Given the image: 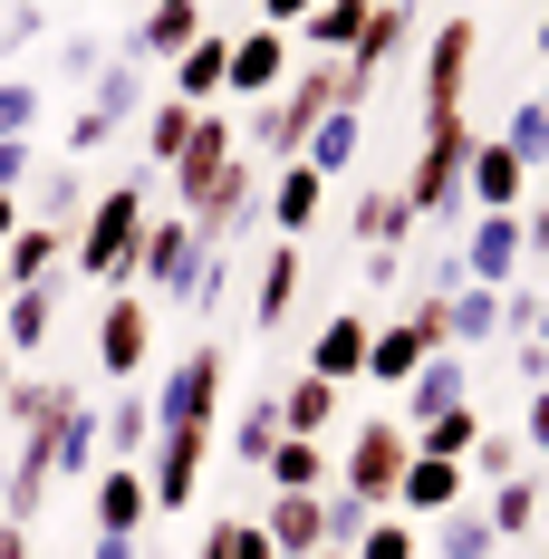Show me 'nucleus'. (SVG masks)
<instances>
[{
  "instance_id": "18",
  "label": "nucleus",
  "mask_w": 549,
  "mask_h": 559,
  "mask_svg": "<svg viewBox=\"0 0 549 559\" xmlns=\"http://www.w3.org/2000/svg\"><path fill=\"white\" fill-rule=\"evenodd\" d=\"M193 39H203V0H155V10H145V20H135V39H126V58H183L193 49Z\"/></svg>"
},
{
  "instance_id": "48",
  "label": "nucleus",
  "mask_w": 549,
  "mask_h": 559,
  "mask_svg": "<svg viewBox=\"0 0 549 559\" xmlns=\"http://www.w3.org/2000/svg\"><path fill=\"white\" fill-rule=\"evenodd\" d=\"M309 10H319V0H261V20H271V29H299Z\"/></svg>"
},
{
  "instance_id": "12",
  "label": "nucleus",
  "mask_w": 549,
  "mask_h": 559,
  "mask_svg": "<svg viewBox=\"0 0 549 559\" xmlns=\"http://www.w3.org/2000/svg\"><path fill=\"white\" fill-rule=\"evenodd\" d=\"M463 483H473V463H443V453H405V473H395V511H405V521H434V511L463 502Z\"/></svg>"
},
{
  "instance_id": "27",
  "label": "nucleus",
  "mask_w": 549,
  "mask_h": 559,
  "mask_svg": "<svg viewBox=\"0 0 549 559\" xmlns=\"http://www.w3.org/2000/svg\"><path fill=\"white\" fill-rule=\"evenodd\" d=\"M405 435H415V453H443V463H473V444H482V405L463 395V405H443V415L405 425Z\"/></svg>"
},
{
  "instance_id": "16",
  "label": "nucleus",
  "mask_w": 549,
  "mask_h": 559,
  "mask_svg": "<svg viewBox=\"0 0 549 559\" xmlns=\"http://www.w3.org/2000/svg\"><path fill=\"white\" fill-rule=\"evenodd\" d=\"M165 97H183V107H213V97H231V39H222V29H203L193 49L174 58Z\"/></svg>"
},
{
  "instance_id": "14",
  "label": "nucleus",
  "mask_w": 549,
  "mask_h": 559,
  "mask_svg": "<svg viewBox=\"0 0 549 559\" xmlns=\"http://www.w3.org/2000/svg\"><path fill=\"white\" fill-rule=\"evenodd\" d=\"M279 87H289V29L251 20L231 39V97H279Z\"/></svg>"
},
{
  "instance_id": "36",
  "label": "nucleus",
  "mask_w": 549,
  "mask_h": 559,
  "mask_svg": "<svg viewBox=\"0 0 549 559\" xmlns=\"http://www.w3.org/2000/svg\"><path fill=\"white\" fill-rule=\"evenodd\" d=\"M443 309H453V347H482V337L501 329V289H473V280H463Z\"/></svg>"
},
{
  "instance_id": "58",
  "label": "nucleus",
  "mask_w": 549,
  "mask_h": 559,
  "mask_svg": "<svg viewBox=\"0 0 549 559\" xmlns=\"http://www.w3.org/2000/svg\"><path fill=\"white\" fill-rule=\"evenodd\" d=\"M540 116H549V87H540Z\"/></svg>"
},
{
  "instance_id": "40",
  "label": "nucleus",
  "mask_w": 549,
  "mask_h": 559,
  "mask_svg": "<svg viewBox=\"0 0 549 559\" xmlns=\"http://www.w3.org/2000/svg\"><path fill=\"white\" fill-rule=\"evenodd\" d=\"M271 444H279V395H261V405L231 415V453L241 463H271Z\"/></svg>"
},
{
  "instance_id": "20",
  "label": "nucleus",
  "mask_w": 549,
  "mask_h": 559,
  "mask_svg": "<svg viewBox=\"0 0 549 559\" xmlns=\"http://www.w3.org/2000/svg\"><path fill=\"white\" fill-rule=\"evenodd\" d=\"M58 271H68V231H58V223H20L10 241H0V280H10V289L58 280Z\"/></svg>"
},
{
  "instance_id": "50",
  "label": "nucleus",
  "mask_w": 549,
  "mask_h": 559,
  "mask_svg": "<svg viewBox=\"0 0 549 559\" xmlns=\"http://www.w3.org/2000/svg\"><path fill=\"white\" fill-rule=\"evenodd\" d=\"M0 559H39L29 550V521H0Z\"/></svg>"
},
{
  "instance_id": "30",
  "label": "nucleus",
  "mask_w": 549,
  "mask_h": 559,
  "mask_svg": "<svg viewBox=\"0 0 549 559\" xmlns=\"http://www.w3.org/2000/svg\"><path fill=\"white\" fill-rule=\"evenodd\" d=\"M299 165H309V174H347V165H357V107H329V116H319L309 145H299Z\"/></svg>"
},
{
  "instance_id": "42",
  "label": "nucleus",
  "mask_w": 549,
  "mask_h": 559,
  "mask_svg": "<svg viewBox=\"0 0 549 559\" xmlns=\"http://www.w3.org/2000/svg\"><path fill=\"white\" fill-rule=\"evenodd\" d=\"M87 203H97V193H87L77 174H49V183H39V223H58V231H77V213H87Z\"/></svg>"
},
{
  "instance_id": "4",
  "label": "nucleus",
  "mask_w": 549,
  "mask_h": 559,
  "mask_svg": "<svg viewBox=\"0 0 549 559\" xmlns=\"http://www.w3.org/2000/svg\"><path fill=\"white\" fill-rule=\"evenodd\" d=\"M405 453H415V435H405L395 415H367L357 444H347V463H337V492H357L367 511H395V473H405Z\"/></svg>"
},
{
  "instance_id": "24",
  "label": "nucleus",
  "mask_w": 549,
  "mask_h": 559,
  "mask_svg": "<svg viewBox=\"0 0 549 559\" xmlns=\"http://www.w3.org/2000/svg\"><path fill=\"white\" fill-rule=\"evenodd\" d=\"M97 444H107L116 463H135V453L155 444V395H135V386L107 395V405H97Z\"/></svg>"
},
{
  "instance_id": "1",
  "label": "nucleus",
  "mask_w": 549,
  "mask_h": 559,
  "mask_svg": "<svg viewBox=\"0 0 549 559\" xmlns=\"http://www.w3.org/2000/svg\"><path fill=\"white\" fill-rule=\"evenodd\" d=\"M145 223H155V193H145V183H107V193L77 213V231H68V271L77 280H135Z\"/></svg>"
},
{
  "instance_id": "3",
  "label": "nucleus",
  "mask_w": 549,
  "mask_h": 559,
  "mask_svg": "<svg viewBox=\"0 0 549 559\" xmlns=\"http://www.w3.org/2000/svg\"><path fill=\"white\" fill-rule=\"evenodd\" d=\"M135 116H145V58H107V68H97V97H87V107H77V126H68V155L87 165V155H97V145H116Z\"/></svg>"
},
{
  "instance_id": "2",
  "label": "nucleus",
  "mask_w": 549,
  "mask_h": 559,
  "mask_svg": "<svg viewBox=\"0 0 549 559\" xmlns=\"http://www.w3.org/2000/svg\"><path fill=\"white\" fill-rule=\"evenodd\" d=\"M463 165H473V126H463V116H425L415 174L395 183V193L415 203V223H425V213H453V203H463Z\"/></svg>"
},
{
  "instance_id": "52",
  "label": "nucleus",
  "mask_w": 549,
  "mask_h": 559,
  "mask_svg": "<svg viewBox=\"0 0 549 559\" xmlns=\"http://www.w3.org/2000/svg\"><path fill=\"white\" fill-rule=\"evenodd\" d=\"M530 444H540V453H549V386H540V395H530Z\"/></svg>"
},
{
  "instance_id": "33",
  "label": "nucleus",
  "mask_w": 549,
  "mask_h": 559,
  "mask_svg": "<svg viewBox=\"0 0 549 559\" xmlns=\"http://www.w3.org/2000/svg\"><path fill=\"white\" fill-rule=\"evenodd\" d=\"M261 473H271V492H319V483H329V453H319V444H299V435H279Z\"/></svg>"
},
{
  "instance_id": "46",
  "label": "nucleus",
  "mask_w": 549,
  "mask_h": 559,
  "mask_svg": "<svg viewBox=\"0 0 549 559\" xmlns=\"http://www.w3.org/2000/svg\"><path fill=\"white\" fill-rule=\"evenodd\" d=\"M473 463H482L492 483H511V473H521V444H501V435H482V444H473Z\"/></svg>"
},
{
  "instance_id": "10",
  "label": "nucleus",
  "mask_w": 549,
  "mask_h": 559,
  "mask_svg": "<svg viewBox=\"0 0 549 559\" xmlns=\"http://www.w3.org/2000/svg\"><path fill=\"white\" fill-rule=\"evenodd\" d=\"M473 58H482V29H473V20H443L434 49H425V116H463Z\"/></svg>"
},
{
  "instance_id": "23",
  "label": "nucleus",
  "mask_w": 549,
  "mask_h": 559,
  "mask_svg": "<svg viewBox=\"0 0 549 559\" xmlns=\"http://www.w3.org/2000/svg\"><path fill=\"white\" fill-rule=\"evenodd\" d=\"M463 395H473V377H463V357L443 347V357H425V367H415V386H405V405H395V425H425V415L463 405Z\"/></svg>"
},
{
  "instance_id": "5",
  "label": "nucleus",
  "mask_w": 549,
  "mask_h": 559,
  "mask_svg": "<svg viewBox=\"0 0 549 559\" xmlns=\"http://www.w3.org/2000/svg\"><path fill=\"white\" fill-rule=\"evenodd\" d=\"M193 280H203V241L183 213H155L145 241H135V289L145 299H193Z\"/></svg>"
},
{
  "instance_id": "17",
  "label": "nucleus",
  "mask_w": 549,
  "mask_h": 559,
  "mask_svg": "<svg viewBox=\"0 0 549 559\" xmlns=\"http://www.w3.org/2000/svg\"><path fill=\"white\" fill-rule=\"evenodd\" d=\"M463 261H473V289H511V271H521V213H473Z\"/></svg>"
},
{
  "instance_id": "49",
  "label": "nucleus",
  "mask_w": 549,
  "mask_h": 559,
  "mask_svg": "<svg viewBox=\"0 0 549 559\" xmlns=\"http://www.w3.org/2000/svg\"><path fill=\"white\" fill-rule=\"evenodd\" d=\"M521 377H530V386H549V337H521Z\"/></svg>"
},
{
  "instance_id": "38",
  "label": "nucleus",
  "mask_w": 549,
  "mask_h": 559,
  "mask_svg": "<svg viewBox=\"0 0 549 559\" xmlns=\"http://www.w3.org/2000/svg\"><path fill=\"white\" fill-rule=\"evenodd\" d=\"M347 559H425V540H415L405 511H377V521L357 531V550H347Z\"/></svg>"
},
{
  "instance_id": "26",
  "label": "nucleus",
  "mask_w": 549,
  "mask_h": 559,
  "mask_svg": "<svg viewBox=\"0 0 549 559\" xmlns=\"http://www.w3.org/2000/svg\"><path fill=\"white\" fill-rule=\"evenodd\" d=\"M87 473H107V444H97V405H87V395H68V415H58V483H87Z\"/></svg>"
},
{
  "instance_id": "22",
  "label": "nucleus",
  "mask_w": 549,
  "mask_h": 559,
  "mask_svg": "<svg viewBox=\"0 0 549 559\" xmlns=\"http://www.w3.org/2000/svg\"><path fill=\"white\" fill-rule=\"evenodd\" d=\"M49 329H58V280L10 289V309H0V347H10V357H29V347H49Z\"/></svg>"
},
{
  "instance_id": "56",
  "label": "nucleus",
  "mask_w": 549,
  "mask_h": 559,
  "mask_svg": "<svg viewBox=\"0 0 549 559\" xmlns=\"http://www.w3.org/2000/svg\"><path fill=\"white\" fill-rule=\"evenodd\" d=\"M540 58H549V10H540Z\"/></svg>"
},
{
  "instance_id": "34",
  "label": "nucleus",
  "mask_w": 549,
  "mask_h": 559,
  "mask_svg": "<svg viewBox=\"0 0 549 559\" xmlns=\"http://www.w3.org/2000/svg\"><path fill=\"white\" fill-rule=\"evenodd\" d=\"M347 223H357L367 251H385V241H405V231H415V203H405V193H357V213H347Z\"/></svg>"
},
{
  "instance_id": "55",
  "label": "nucleus",
  "mask_w": 549,
  "mask_h": 559,
  "mask_svg": "<svg viewBox=\"0 0 549 559\" xmlns=\"http://www.w3.org/2000/svg\"><path fill=\"white\" fill-rule=\"evenodd\" d=\"M0 395H10V347H0Z\"/></svg>"
},
{
  "instance_id": "37",
  "label": "nucleus",
  "mask_w": 549,
  "mask_h": 559,
  "mask_svg": "<svg viewBox=\"0 0 549 559\" xmlns=\"http://www.w3.org/2000/svg\"><path fill=\"white\" fill-rule=\"evenodd\" d=\"M203 559H279V550H271V531H261V521H241V511H222L213 531H203Z\"/></svg>"
},
{
  "instance_id": "59",
  "label": "nucleus",
  "mask_w": 549,
  "mask_h": 559,
  "mask_svg": "<svg viewBox=\"0 0 549 559\" xmlns=\"http://www.w3.org/2000/svg\"><path fill=\"white\" fill-rule=\"evenodd\" d=\"M492 559H501V550H492Z\"/></svg>"
},
{
  "instance_id": "19",
  "label": "nucleus",
  "mask_w": 549,
  "mask_h": 559,
  "mask_svg": "<svg viewBox=\"0 0 549 559\" xmlns=\"http://www.w3.org/2000/svg\"><path fill=\"white\" fill-rule=\"evenodd\" d=\"M261 531H271V550H279V559H319V550H329V521H319V492H271Z\"/></svg>"
},
{
  "instance_id": "43",
  "label": "nucleus",
  "mask_w": 549,
  "mask_h": 559,
  "mask_svg": "<svg viewBox=\"0 0 549 559\" xmlns=\"http://www.w3.org/2000/svg\"><path fill=\"white\" fill-rule=\"evenodd\" d=\"M39 126V87L29 78H0V135H29Z\"/></svg>"
},
{
  "instance_id": "39",
  "label": "nucleus",
  "mask_w": 549,
  "mask_h": 559,
  "mask_svg": "<svg viewBox=\"0 0 549 559\" xmlns=\"http://www.w3.org/2000/svg\"><path fill=\"white\" fill-rule=\"evenodd\" d=\"M492 531H501V540H521V531H540V483H530V473H511V483L492 492Z\"/></svg>"
},
{
  "instance_id": "57",
  "label": "nucleus",
  "mask_w": 549,
  "mask_h": 559,
  "mask_svg": "<svg viewBox=\"0 0 549 559\" xmlns=\"http://www.w3.org/2000/svg\"><path fill=\"white\" fill-rule=\"evenodd\" d=\"M319 559H347V550H319Z\"/></svg>"
},
{
  "instance_id": "7",
  "label": "nucleus",
  "mask_w": 549,
  "mask_h": 559,
  "mask_svg": "<svg viewBox=\"0 0 549 559\" xmlns=\"http://www.w3.org/2000/svg\"><path fill=\"white\" fill-rule=\"evenodd\" d=\"M231 165H241V135H231V116L203 107V116H193V135H183V155L165 165V174H174V213H193V203H203Z\"/></svg>"
},
{
  "instance_id": "11",
  "label": "nucleus",
  "mask_w": 549,
  "mask_h": 559,
  "mask_svg": "<svg viewBox=\"0 0 549 559\" xmlns=\"http://www.w3.org/2000/svg\"><path fill=\"white\" fill-rule=\"evenodd\" d=\"M463 193H473V213H521V193H530V165H521V155H511L501 135H473Z\"/></svg>"
},
{
  "instance_id": "51",
  "label": "nucleus",
  "mask_w": 549,
  "mask_h": 559,
  "mask_svg": "<svg viewBox=\"0 0 549 559\" xmlns=\"http://www.w3.org/2000/svg\"><path fill=\"white\" fill-rule=\"evenodd\" d=\"M87 559H145V550H135V540H107V531H97V540H87Z\"/></svg>"
},
{
  "instance_id": "9",
  "label": "nucleus",
  "mask_w": 549,
  "mask_h": 559,
  "mask_svg": "<svg viewBox=\"0 0 549 559\" xmlns=\"http://www.w3.org/2000/svg\"><path fill=\"white\" fill-rule=\"evenodd\" d=\"M145 357H155V299L145 289H116L107 309H97V367L126 386V377H145Z\"/></svg>"
},
{
  "instance_id": "41",
  "label": "nucleus",
  "mask_w": 549,
  "mask_h": 559,
  "mask_svg": "<svg viewBox=\"0 0 549 559\" xmlns=\"http://www.w3.org/2000/svg\"><path fill=\"white\" fill-rule=\"evenodd\" d=\"M501 145H511V155H521L530 174H549V116H540V97H530V107L501 126Z\"/></svg>"
},
{
  "instance_id": "44",
  "label": "nucleus",
  "mask_w": 549,
  "mask_h": 559,
  "mask_svg": "<svg viewBox=\"0 0 549 559\" xmlns=\"http://www.w3.org/2000/svg\"><path fill=\"white\" fill-rule=\"evenodd\" d=\"M20 183H39V155H29V135H0V193H20Z\"/></svg>"
},
{
  "instance_id": "15",
  "label": "nucleus",
  "mask_w": 549,
  "mask_h": 559,
  "mask_svg": "<svg viewBox=\"0 0 549 559\" xmlns=\"http://www.w3.org/2000/svg\"><path fill=\"white\" fill-rule=\"evenodd\" d=\"M87 521H97L107 540H135V531L155 521V492H145V473H135V463H107V473H97V492H87Z\"/></svg>"
},
{
  "instance_id": "53",
  "label": "nucleus",
  "mask_w": 549,
  "mask_h": 559,
  "mask_svg": "<svg viewBox=\"0 0 549 559\" xmlns=\"http://www.w3.org/2000/svg\"><path fill=\"white\" fill-rule=\"evenodd\" d=\"M10 231H20V203H10V193H0V241H10Z\"/></svg>"
},
{
  "instance_id": "13",
  "label": "nucleus",
  "mask_w": 549,
  "mask_h": 559,
  "mask_svg": "<svg viewBox=\"0 0 549 559\" xmlns=\"http://www.w3.org/2000/svg\"><path fill=\"white\" fill-rule=\"evenodd\" d=\"M405 39H415V0H377V10H367V29H357V49L337 58V68H347V87L367 97V87H377V68L405 49Z\"/></svg>"
},
{
  "instance_id": "21",
  "label": "nucleus",
  "mask_w": 549,
  "mask_h": 559,
  "mask_svg": "<svg viewBox=\"0 0 549 559\" xmlns=\"http://www.w3.org/2000/svg\"><path fill=\"white\" fill-rule=\"evenodd\" d=\"M319 193H329V174H309L299 155H289V165L271 174V193H261V213L279 223V241H299V231L319 223Z\"/></svg>"
},
{
  "instance_id": "25",
  "label": "nucleus",
  "mask_w": 549,
  "mask_h": 559,
  "mask_svg": "<svg viewBox=\"0 0 549 559\" xmlns=\"http://www.w3.org/2000/svg\"><path fill=\"white\" fill-rule=\"evenodd\" d=\"M367 319H357V309H347V319H329V329H319V347H309V377H329V386H347V377H367Z\"/></svg>"
},
{
  "instance_id": "8",
  "label": "nucleus",
  "mask_w": 549,
  "mask_h": 559,
  "mask_svg": "<svg viewBox=\"0 0 549 559\" xmlns=\"http://www.w3.org/2000/svg\"><path fill=\"white\" fill-rule=\"evenodd\" d=\"M155 463H135L145 473V492H155V511H183L193 492H203V463H213V435H193V425H155Z\"/></svg>"
},
{
  "instance_id": "54",
  "label": "nucleus",
  "mask_w": 549,
  "mask_h": 559,
  "mask_svg": "<svg viewBox=\"0 0 549 559\" xmlns=\"http://www.w3.org/2000/svg\"><path fill=\"white\" fill-rule=\"evenodd\" d=\"M530 337H549V299H540V319H530Z\"/></svg>"
},
{
  "instance_id": "47",
  "label": "nucleus",
  "mask_w": 549,
  "mask_h": 559,
  "mask_svg": "<svg viewBox=\"0 0 549 559\" xmlns=\"http://www.w3.org/2000/svg\"><path fill=\"white\" fill-rule=\"evenodd\" d=\"M521 251L549 271V203H530V213H521Z\"/></svg>"
},
{
  "instance_id": "32",
  "label": "nucleus",
  "mask_w": 549,
  "mask_h": 559,
  "mask_svg": "<svg viewBox=\"0 0 549 559\" xmlns=\"http://www.w3.org/2000/svg\"><path fill=\"white\" fill-rule=\"evenodd\" d=\"M434 521H443V531H434V559H492L501 550L492 511H463V502H453V511H434Z\"/></svg>"
},
{
  "instance_id": "31",
  "label": "nucleus",
  "mask_w": 549,
  "mask_h": 559,
  "mask_svg": "<svg viewBox=\"0 0 549 559\" xmlns=\"http://www.w3.org/2000/svg\"><path fill=\"white\" fill-rule=\"evenodd\" d=\"M329 415H337V386H329V377H299V386L279 395V435H299V444H319Z\"/></svg>"
},
{
  "instance_id": "35",
  "label": "nucleus",
  "mask_w": 549,
  "mask_h": 559,
  "mask_svg": "<svg viewBox=\"0 0 549 559\" xmlns=\"http://www.w3.org/2000/svg\"><path fill=\"white\" fill-rule=\"evenodd\" d=\"M193 116H203V107H183V97H165V107H145V165H155V174H165L174 155H183Z\"/></svg>"
},
{
  "instance_id": "6",
  "label": "nucleus",
  "mask_w": 549,
  "mask_h": 559,
  "mask_svg": "<svg viewBox=\"0 0 549 559\" xmlns=\"http://www.w3.org/2000/svg\"><path fill=\"white\" fill-rule=\"evenodd\" d=\"M222 415V347L203 337V347H183L165 367V395H155V425H193V435H213Z\"/></svg>"
},
{
  "instance_id": "45",
  "label": "nucleus",
  "mask_w": 549,
  "mask_h": 559,
  "mask_svg": "<svg viewBox=\"0 0 549 559\" xmlns=\"http://www.w3.org/2000/svg\"><path fill=\"white\" fill-rule=\"evenodd\" d=\"M39 29H49V20H39V0H10V10H0V49H29Z\"/></svg>"
},
{
  "instance_id": "28",
  "label": "nucleus",
  "mask_w": 549,
  "mask_h": 559,
  "mask_svg": "<svg viewBox=\"0 0 549 559\" xmlns=\"http://www.w3.org/2000/svg\"><path fill=\"white\" fill-rule=\"evenodd\" d=\"M367 10H377V0H319V10L299 20L309 58H347V49H357V29H367Z\"/></svg>"
},
{
  "instance_id": "29",
  "label": "nucleus",
  "mask_w": 549,
  "mask_h": 559,
  "mask_svg": "<svg viewBox=\"0 0 549 559\" xmlns=\"http://www.w3.org/2000/svg\"><path fill=\"white\" fill-rule=\"evenodd\" d=\"M289 309H299V241H279L271 261H261V289H251V319L261 329H289Z\"/></svg>"
}]
</instances>
